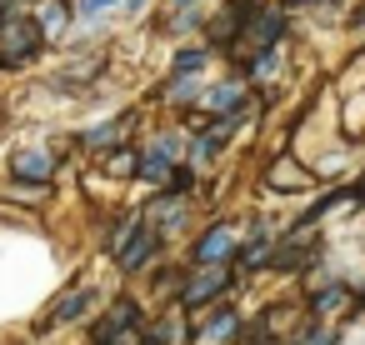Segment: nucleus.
Here are the masks:
<instances>
[{
  "mask_svg": "<svg viewBox=\"0 0 365 345\" xmlns=\"http://www.w3.org/2000/svg\"><path fill=\"white\" fill-rule=\"evenodd\" d=\"M41 46H46L41 21H31V16H11V26L0 31V71H21V66H31V61L41 56Z\"/></svg>",
  "mask_w": 365,
  "mask_h": 345,
  "instance_id": "nucleus-1",
  "label": "nucleus"
},
{
  "mask_svg": "<svg viewBox=\"0 0 365 345\" xmlns=\"http://www.w3.org/2000/svg\"><path fill=\"white\" fill-rule=\"evenodd\" d=\"M285 6H255V16L245 21V31H240V46L245 51H280V41H285Z\"/></svg>",
  "mask_w": 365,
  "mask_h": 345,
  "instance_id": "nucleus-2",
  "label": "nucleus"
},
{
  "mask_svg": "<svg viewBox=\"0 0 365 345\" xmlns=\"http://www.w3.org/2000/svg\"><path fill=\"white\" fill-rule=\"evenodd\" d=\"M240 255V230L230 225V220H215L195 245H190V260H195V270H205V265H230Z\"/></svg>",
  "mask_w": 365,
  "mask_h": 345,
  "instance_id": "nucleus-3",
  "label": "nucleus"
},
{
  "mask_svg": "<svg viewBox=\"0 0 365 345\" xmlns=\"http://www.w3.org/2000/svg\"><path fill=\"white\" fill-rule=\"evenodd\" d=\"M230 280H235V275H230V265H205V270H195L175 295H180V305H185V310H200V305L220 300V295L230 290Z\"/></svg>",
  "mask_w": 365,
  "mask_h": 345,
  "instance_id": "nucleus-4",
  "label": "nucleus"
},
{
  "mask_svg": "<svg viewBox=\"0 0 365 345\" xmlns=\"http://www.w3.org/2000/svg\"><path fill=\"white\" fill-rule=\"evenodd\" d=\"M350 310H355V285H350V280H325V285L310 290V320L335 325V320L350 315Z\"/></svg>",
  "mask_w": 365,
  "mask_h": 345,
  "instance_id": "nucleus-5",
  "label": "nucleus"
},
{
  "mask_svg": "<svg viewBox=\"0 0 365 345\" xmlns=\"http://www.w3.org/2000/svg\"><path fill=\"white\" fill-rule=\"evenodd\" d=\"M200 105H205L215 120H220V115H235V110L245 105V81H220V86H205Z\"/></svg>",
  "mask_w": 365,
  "mask_h": 345,
  "instance_id": "nucleus-6",
  "label": "nucleus"
},
{
  "mask_svg": "<svg viewBox=\"0 0 365 345\" xmlns=\"http://www.w3.org/2000/svg\"><path fill=\"white\" fill-rule=\"evenodd\" d=\"M155 250H160V230H155L150 220H140V230H135L130 245L120 250V270H140V265H150Z\"/></svg>",
  "mask_w": 365,
  "mask_h": 345,
  "instance_id": "nucleus-7",
  "label": "nucleus"
},
{
  "mask_svg": "<svg viewBox=\"0 0 365 345\" xmlns=\"http://www.w3.org/2000/svg\"><path fill=\"white\" fill-rule=\"evenodd\" d=\"M235 335H240V310L225 305V310H215V315L195 330V345H230Z\"/></svg>",
  "mask_w": 365,
  "mask_h": 345,
  "instance_id": "nucleus-8",
  "label": "nucleus"
},
{
  "mask_svg": "<svg viewBox=\"0 0 365 345\" xmlns=\"http://www.w3.org/2000/svg\"><path fill=\"white\" fill-rule=\"evenodd\" d=\"M130 325H140V305L120 295V300H115V305L106 310V320L96 325V345H106V340H110L115 330H130Z\"/></svg>",
  "mask_w": 365,
  "mask_h": 345,
  "instance_id": "nucleus-9",
  "label": "nucleus"
},
{
  "mask_svg": "<svg viewBox=\"0 0 365 345\" xmlns=\"http://www.w3.org/2000/svg\"><path fill=\"white\" fill-rule=\"evenodd\" d=\"M11 170H16L21 180H36V185H46V180H51V170H56V160H51L46 150H21V155L11 160Z\"/></svg>",
  "mask_w": 365,
  "mask_h": 345,
  "instance_id": "nucleus-10",
  "label": "nucleus"
},
{
  "mask_svg": "<svg viewBox=\"0 0 365 345\" xmlns=\"http://www.w3.org/2000/svg\"><path fill=\"white\" fill-rule=\"evenodd\" d=\"M175 165H180V160H170V155H160V150L150 145V150L140 155V170H135V175H140V180H150V185H165Z\"/></svg>",
  "mask_w": 365,
  "mask_h": 345,
  "instance_id": "nucleus-11",
  "label": "nucleus"
},
{
  "mask_svg": "<svg viewBox=\"0 0 365 345\" xmlns=\"http://www.w3.org/2000/svg\"><path fill=\"white\" fill-rule=\"evenodd\" d=\"M86 305H91V290H76V295H66V300H61V305L46 315V330H51V325H71V320H76Z\"/></svg>",
  "mask_w": 365,
  "mask_h": 345,
  "instance_id": "nucleus-12",
  "label": "nucleus"
},
{
  "mask_svg": "<svg viewBox=\"0 0 365 345\" xmlns=\"http://www.w3.org/2000/svg\"><path fill=\"white\" fill-rule=\"evenodd\" d=\"M290 345H340V330L335 325H325V320H310V325H300L295 330V340Z\"/></svg>",
  "mask_w": 365,
  "mask_h": 345,
  "instance_id": "nucleus-13",
  "label": "nucleus"
},
{
  "mask_svg": "<svg viewBox=\"0 0 365 345\" xmlns=\"http://www.w3.org/2000/svg\"><path fill=\"white\" fill-rule=\"evenodd\" d=\"M200 96H205L200 76H170V86H165V101H175V105H185V101H200Z\"/></svg>",
  "mask_w": 365,
  "mask_h": 345,
  "instance_id": "nucleus-14",
  "label": "nucleus"
},
{
  "mask_svg": "<svg viewBox=\"0 0 365 345\" xmlns=\"http://www.w3.org/2000/svg\"><path fill=\"white\" fill-rule=\"evenodd\" d=\"M255 86H270L275 76H280V51H260L255 61H250V71H245Z\"/></svg>",
  "mask_w": 365,
  "mask_h": 345,
  "instance_id": "nucleus-15",
  "label": "nucleus"
},
{
  "mask_svg": "<svg viewBox=\"0 0 365 345\" xmlns=\"http://www.w3.org/2000/svg\"><path fill=\"white\" fill-rule=\"evenodd\" d=\"M215 150H220V140H215L210 130H195V140H190V155H185V160H190V165H210V160H215Z\"/></svg>",
  "mask_w": 365,
  "mask_h": 345,
  "instance_id": "nucleus-16",
  "label": "nucleus"
},
{
  "mask_svg": "<svg viewBox=\"0 0 365 345\" xmlns=\"http://www.w3.org/2000/svg\"><path fill=\"white\" fill-rule=\"evenodd\" d=\"M270 180H275V185H280V190H290V185H295V190H305V185H310V180H315V175H305V170H295V165H285V160H280V165H275V175H270Z\"/></svg>",
  "mask_w": 365,
  "mask_h": 345,
  "instance_id": "nucleus-17",
  "label": "nucleus"
},
{
  "mask_svg": "<svg viewBox=\"0 0 365 345\" xmlns=\"http://www.w3.org/2000/svg\"><path fill=\"white\" fill-rule=\"evenodd\" d=\"M205 61H210V51H180L175 56V76H200Z\"/></svg>",
  "mask_w": 365,
  "mask_h": 345,
  "instance_id": "nucleus-18",
  "label": "nucleus"
},
{
  "mask_svg": "<svg viewBox=\"0 0 365 345\" xmlns=\"http://www.w3.org/2000/svg\"><path fill=\"white\" fill-rule=\"evenodd\" d=\"M106 11H115V0H81V11H76V16H81V21H101Z\"/></svg>",
  "mask_w": 365,
  "mask_h": 345,
  "instance_id": "nucleus-19",
  "label": "nucleus"
},
{
  "mask_svg": "<svg viewBox=\"0 0 365 345\" xmlns=\"http://www.w3.org/2000/svg\"><path fill=\"white\" fill-rule=\"evenodd\" d=\"M11 11H16V0H0V31L11 26Z\"/></svg>",
  "mask_w": 365,
  "mask_h": 345,
  "instance_id": "nucleus-20",
  "label": "nucleus"
},
{
  "mask_svg": "<svg viewBox=\"0 0 365 345\" xmlns=\"http://www.w3.org/2000/svg\"><path fill=\"white\" fill-rule=\"evenodd\" d=\"M285 11H310V6H320V0H280Z\"/></svg>",
  "mask_w": 365,
  "mask_h": 345,
  "instance_id": "nucleus-21",
  "label": "nucleus"
},
{
  "mask_svg": "<svg viewBox=\"0 0 365 345\" xmlns=\"http://www.w3.org/2000/svg\"><path fill=\"white\" fill-rule=\"evenodd\" d=\"M145 345H155V340H145Z\"/></svg>",
  "mask_w": 365,
  "mask_h": 345,
  "instance_id": "nucleus-22",
  "label": "nucleus"
}]
</instances>
